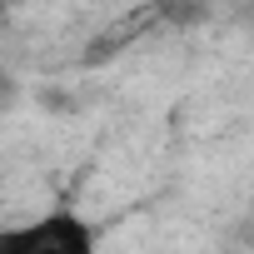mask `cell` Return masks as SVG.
<instances>
[{
    "instance_id": "6da1fadb",
    "label": "cell",
    "mask_w": 254,
    "mask_h": 254,
    "mask_svg": "<svg viewBox=\"0 0 254 254\" xmlns=\"http://www.w3.org/2000/svg\"><path fill=\"white\" fill-rule=\"evenodd\" d=\"M95 234L85 229L80 214H45L25 229H5L0 234V249L10 254H90Z\"/></svg>"
}]
</instances>
